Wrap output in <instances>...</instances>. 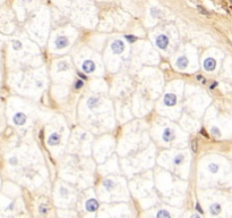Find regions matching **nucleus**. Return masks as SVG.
<instances>
[{
    "mask_svg": "<svg viewBox=\"0 0 232 218\" xmlns=\"http://www.w3.org/2000/svg\"><path fill=\"white\" fill-rule=\"evenodd\" d=\"M168 44H169V40H168L167 35L161 34V35H159V36L156 38V46H157L160 49H162V50L167 49Z\"/></svg>",
    "mask_w": 232,
    "mask_h": 218,
    "instance_id": "f257e3e1",
    "label": "nucleus"
},
{
    "mask_svg": "<svg viewBox=\"0 0 232 218\" xmlns=\"http://www.w3.org/2000/svg\"><path fill=\"white\" fill-rule=\"evenodd\" d=\"M111 49H112V51H113L115 54L119 55V54H121V52L125 50V43H123L121 40H116V41H113V43L111 44Z\"/></svg>",
    "mask_w": 232,
    "mask_h": 218,
    "instance_id": "f03ea898",
    "label": "nucleus"
},
{
    "mask_svg": "<svg viewBox=\"0 0 232 218\" xmlns=\"http://www.w3.org/2000/svg\"><path fill=\"white\" fill-rule=\"evenodd\" d=\"M175 138V134H174L173 129L171 128H165L163 134H162V139L164 142H172Z\"/></svg>",
    "mask_w": 232,
    "mask_h": 218,
    "instance_id": "7ed1b4c3",
    "label": "nucleus"
},
{
    "mask_svg": "<svg viewBox=\"0 0 232 218\" xmlns=\"http://www.w3.org/2000/svg\"><path fill=\"white\" fill-rule=\"evenodd\" d=\"M82 68H83V70H84L86 74L93 73V72L95 70V64H94V62H93V60L87 59V60H85V62H83Z\"/></svg>",
    "mask_w": 232,
    "mask_h": 218,
    "instance_id": "20e7f679",
    "label": "nucleus"
},
{
    "mask_svg": "<svg viewBox=\"0 0 232 218\" xmlns=\"http://www.w3.org/2000/svg\"><path fill=\"white\" fill-rule=\"evenodd\" d=\"M163 102L165 106L168 107H171V106H174L175 102H177V97L174 93H167L164 95V99H163Z\"/></svg>",
    "mask_w": 232,
    "mask_h": 218,
    "instance_id": "39448f33",
    "label": "nucleus"
},
{
    "mask_svg": "<svg viewBox=\"0 0 232 218\" xmlns=\"http://www.w3.org/2000/svg\"><path fill=\"white\" fill-rule=\"evenodd\" d=\"M68 43H69V41H68V39H67L66 36H58V38L56 39V42H55L57 49L66 48V47L68 46Z\"/></svg>",
    "mask_w": 232,
    "mask_h": 218,
    "instance_id": "423d86ee",
    "label": "nucleus"
},
{
    "mask_svg": "<svg viewBox=\"0 0 232 218\" xmlns=\"http://www.w3.org/2000/svg\"><path fill=\"white\" fill-rule=\"evenodd\" d=\"M85 207H86L87 211H95L99 208V202L95 199H89L86 201Z\"/></svg>",
    "mask_w": 232,
    "mask_h": 218,
    "instance_id": "0eeeda50",
    "label": "nucleus"
},
{
    "mask_svg": "<svg viewBox=\"0 0 232 218\" xmlns=\"http://www.w3.org/2000/svg\"><path fill=\"white\" fill-rule=\"evenodd\" d=\"M13 121L16 125H24L25 122H26V116L23 113H17L13 117Z\"/></svg>",
    "mask_w": 232,
    "mask_h": 218,
    "instance_id": "6e6552de",
    "label": "nucleus"
},
{
    "mask_svg": "<svg viewBox=\"0 0 232 218\" xmlns=\"http://www.w3.org/2000/svg\"><path fill=\"white\" fill-rule=\"evenodd\" d=\"M215 66H216V62H215L213 58H207V59H205V62H204V68H205V70L212 72V70L215 69Z\"/></svg>",
    "mask_w": 232,
    "mask_h": 218,
    "instance_id": "1a4fd4ad",
    "label": "nucleus"
},
{
    "mask_svg": "<svg viewBox=\"0 0 232 218\" xmlns=\"http://www.w3.org/2000/svg\"><path fill=\"white\" fill-rule=\"evenodd\" d=\"M100 105V99L97 97H91L87 100V106L89 109H95Z\"/></svg>",
    "mask_w": 232,
    "mask_h": 218,
    "instance_id": "9d476101",
    "label": "nucleus"
},
{
    "mask_svg": "<svg viewBox=\"0 0 232 218\" xmlns=\"http://www.w3.org/2000/svg\"><path fill=\"white\" fill-rule=\"evenodd\" d=\"M48 143L50 146H58L60 143V135L58 133H52L48 139Z\"/></svg>",
    "mask_w": 232,
    "mask_h": 218,
    "instance_id": "9b49d317",
    "label": "nucleus"
},
{
    "mask_svg": "<svg viewBox=\"0 0 232 218\" xmlns=\"http://www.w3.org/2000/svg\"><path fill=\"white\" fill-rule=\"evenodd\" d=\"M175 65H177V67H178L179 69H185V68L188 66V59H187L185 56H181V57H179V58L177 59Z\"/></svg>",
    "mask_w": 232,
    "mask_h": 218,
    "instance_id": "f8f14e48",
    "label": "nucleus"
},
{
    "mask_svg": "<svg viewBox=\"0 0 232 218\" xmlns=\"http://www.w3.org/2000/svg\"><path fill=\"white\" fill-rule=\"evenodd\" d=\"M209 211L213 216H216L221 213V206L219 203H213L211 207H209Z\"/></svg>",
    "mask_w": 232,
    "mask_h": 218,
    "instance_id": "ddd939ff",
    "label": "nucleus"
},
{
    "mask_svg": "<svg viewBox=\"0 0 232 218\" xmlns=\"http://www.w3.org/2000/svg\"><path fill=\"white\" fill-rule=\"evenodd\" d=\"M183 160H185V156L181 155V154H179V155H177L175 158L173 159V162H174V165L179 166V165H181V164L183 162Z\"/></svg>",
    "mask_w": 232,
    "mask_h": 218,
    "instance_id": "4468645a",
    "label": "nucleus"
},
{
    "mask_svg": "<svg viewBox=\"0 0 232 218\" xmlns=\"http://www.w3.org/2000/svg\"><path fill=\"white\" fill-rule=\"evenodd\" d=\"M103 185H104V187H105L108 191H111V190L115 187V183H113L111 180H105V181L103 182Z\"/></svg>",
    "mask_w": 232,
    "mask_h": 218,
    "instance_id": "2eb2a0df",
    "label": "nucleus"
},
{
    "mask_svg": "<svg viewBox=\"0 0 232 218\" xmlns=\"http://www.w3.org/2000/svg\"><path fill=\"white\" fill-rule=\"evenodd\" d=\"M208 170H209L212 174H215V173H217V170H219V166H217L216 164H209V165H208Z\"/></svg>",
    "mask_w": 232,
    "mask_h": 218,
    "instance_id": "dca6fc26",
    "label": "nucleus"
},
{
    "mask_svg": "<svg viewBox=\"0 0 232 218\" xmlns=\"http://www.w3.org/2000/svg\"><path fill=\"white\" fill-rule=\"evenodd\" d=\"M170 216H171V215H170L168 211H165V210H160V211L156 214V217H159V218H161V217H162V218H169Z\"/></svg>",
    "mask_w": 232,
    "mask_h": 218,
    "instance_id": "f3484780",
    "label": "nucleus"
},
{
    "mask_svg": "<svg viewBox=\"0 0 232 218\" xmlns=\"http://www.w3.org/2000/svg\"><path fill=\"white\" fill-rule=\"evenodd\" d=\"M13 48L15 50H21L22 49V42L18 41V40H14L13 41Z\"/></svg>",
    "mask_w": 232,
    "mask_h": 218,
    "instance_id": "a211bd4d",
    "label": "nucleus"
},
{
    "mask_svg": "<svg viewBox=\"0 0 232 218\" xmlns=\"http://www.w3.org/2000/svg\"><path fill=\"white\" fill-rule=\"evenodd\" d=\"M211 133H212L213 136H215V138H220V136H221V132H220V129H219L217 127H212Z\"/></svg>",
    "mask_w": 232,
    "mask_h": 218,
    "instance_id": "6ab92c4d",
    "label": "nucleus"
},
{
    "mask_svg": "<svg viewBox=\"0 0 232 218\" xmlns=\"http://www.w3.org/2000/svg\"><path fill=\"white\" fill-rule=\"evenodd\" d=\"M68 68V64L66 62H59L58 65V69L59 70H66Z\"/></svg>",
    "mask_w": 232,
    "mask_h": 218,
    "instance_id": "aec40b11",
    "label": "nucleus"
},
{
    "mask_svg": "<svg viewBox=\"0 0 232 218\" xmlns=\"http://www.w3.org/2000/svg\"><path fill=\"white\" fill-rule=\"evenodd\" d=\"M83 85H84V82H83L82 80H78V81H76V84H75V89L79 90V89H82V88H83Z\"/></svg>",
    "mask_w": 232,
    "mask_h": 218,
    "instance_id": "412c9836",
    "label": "nucleus"
},
{
    "mask_svg": "<svg viewBox=\"0 0 232 218\" xmlns=\"http://www.w3.org/2000/svg\"><path fill=\"white\" fill-rule=\"evenodd\" d=\"M197 9H198V11H199V13H202V14L206 15V16H209V13H208L207 10H205V8H204V7H202V6H197Z\"/></svg>",
    "mask_w": 232,
    "mask_h": 218,
    "instance_id": "4be33fe9",
    "label": "nucleus"
},
{
    "mask_svg": "<svg viewBox=\"0 0 232 218\" xmlns=\"http://www.w3.org/2000/svg\"><path fill=\"white\" fill-rule=\"evenodd\" d=\"M17 162H18V159H17L16 157H11V158H9V164H10V165L15 166V165H17Z\"/></svg>",
    "mask_w": 232,
    "mask_h": 218,
    "instance_id": "5701e85b",
    "label": "nucleus"
},
{
    "mask_svg": "<svg viewBox=\"0 0 232 218\" xmlns=\"http://www.w3.org/2000/svg\"><path fill=\"white\" fill-rule=\"evenodd\" d=\"M191 149H193V152H197V141L196 140H194L193 142H191Z\"/></svg>",
    "mask_w": 232,
    "mask_h": 218,
    "instance_id": "b1692460",
    "label": "nucleus"
},
{
    "mask_svg": "<svg viewBox=\"0 0 232 218\" xmlns=\"http://www.w3.org/2000/svg\"><path fill=\"white\" fill-rule=\"evenodd\" d=\"M126 39H127L129 42H135V41L137 40V38L134 36V35H126Z\"/></svg>",
    "mask_w": 232,
    "mask_h": 218,
    "instance_id": "393cba45",
    "label": "nucleus"
},
{
    "mask_svg": "<svg viewBox=\"0 0 232 218\" xmlns=\"http://www.w3.org/2000/svg\"><path fill=\"white\" fill-rule=\"evenodd\" d=\"M40 213L43 215V214H47L48 213V209H47V207L45 206H43V205H41L40 206Z\"/></svg>",
    "mask_w": 232,
    "mask_h": 218,
    "instance_id": "a878e982",
    "label": "nucleus"
},
{
    "mask_svg": "<svg viewBox=\"0 0 232 218\" xmlns=\"http://www.w3.org/2000/svg\"><path fill=\"white\" fill-rule=\"evenodd\" d=\"M60 194H61V195H63V197H67V194H68V191H67V188H65V187H61V188H60Z\"/></svg>",
    "mask_w": 232,
    "mask_h": 218,
    "instance_id": "bb28decb",
    "label": "nucleus"
},
{
    "mask_svg": "<svg viewBox=\"0 0 232 218\" xmlns=\"http://www.w3.org/2000/svg\"><path fill=\"white\" fill-rule=\"evenodd\" d=\"M157 13H159V10H157V8H152V9H151V14H152V16H154V17H156V15H157Z\"/></svg>",
    "mask_w": 232,
    "mask_h": 218,
    "instance_id": "cd10ccee",
    "label": "nucleus"
},
{
    "mask_svg": "<svg viewBox=\"0 0 232 218\" xmlns=\"http://www.w3.org/2000/svg\"><path fill=\"white\" fill-rule=\"evenodd\" d=\"M196 210H197V211H199L201 214L203 213V211H202V208H201V205H199V203H196Z\"/></svg>",
    "mask_w": 232,
    "mask_h": 218,
    "instance_id": "c85d7f7f",
    "label": "nucleus"
},
{
    "mask_svg": "<svg viewBox=\"0 0 232 218\" xmlns=\"http://www.w3.org/2000/svg\"><path fill=\"white\" fill-rule=\"evenodd\" d=\"M14 206H15V205H14V202H13V203H10V205L7 207V209H8V210H13V209H14Z\"/></svg>",
    "mask_w": 232,
    "mask_h": 218,
    "instance_id": "c756f323",
    "label": "nucleus"
},
{
    "mask_svg": "<svg viewBox=\"0 0 232 218\" xmlns=\"http://www.w3.org/2000/svg\"><path fill=\"white\" fill-rule=\"evenodd\" d=\"M191 217H193V218H199L201 216H199V215H193Z\"/></svg>",
    "mask_w": 232,
    "mask_h": 218,
    "instance_id": "7c9ffc66",
    "label": "nucleus"
},
{
    "mask_svg": "<svg viewBox=\"0 0 232 218\" xmlns=\"http://www.w3.org/2000/svg\"><path fill=\"white\" fill-rule=\"evenodd\" d=\"M79 76H81V77H82V78H85V76H84V75H83V74H81V73H79Z\"/></svg>",
    "mask_w": 232,
    "mask_h": 218,
    "instance_id": "2f4dec72",
    "label": "nucleus"
},
{
    "mask_svg": "<svg viewBox=\"0 0 232 218\" xmlns=\"http://www.w3.org/2000/svg\"><path fill=\"white\" fill-rule=\"evenodd\" d=\"M23 1H31V0H23Z\"/></svg>",
    "mask_w": 232,
    "mask_h": 218,
    "instance_id": "473e14b6",
    "label": "nucleus"
},
{
    "mask_svg": "<svg viewBox=\"0 0 232 218\" xmlns=\"http://www.w3.org/2000/svg\"><path fill=\"white\" fill-rule=\"evenodd\" d=\"M230 1H232V0H230Z\"/></svg>",
    "mask_w": 232,
    "mask_h": 218,
    "instance_id": "72a5a7b5",
    "label": "nucleus"
}]
</instances>
